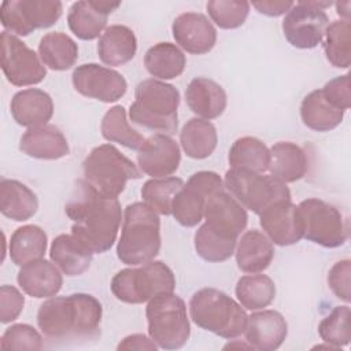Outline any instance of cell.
Listing matches in <instances>:
<instances>
[{"mask_svg": "<svg viewBox=\"0 0 351 351\" xmlns=\"http://www.w3.org/2000/svg\"><path fill=\"white\" fill-rule=\"evenodd\" d=\"M49 256L63 274L75 277L89 269L93 252L73 234H59L51 244Z\"/></svg>", "mask_w": 351, "mask_h": 351, "instance_id": "cell-27", "label": "cell"}, {"mask_svg": "<svg viewBox=\"0 0 351 351\" xmlns=\"http://www.w3.org/2000/svg\"><path fill=\"white\" fill-rule=\"evenodd\" d=\"M25 296L14 285H1L0 288V322L15 321L23 311Z\"/></svg>", "mask_w": 351, "mask_h": 351, "instance_id": "cell-45", "label": "cell"}, {"mask_svg": "<svg viewBox=\"0 0 351 351\" xmlns=\"http://www.w3.org/2000/svg\"><path fill=\"white\" fill-rule=\"evenodd\" d=\"M16 281L26 295L36 299L52 298L63 285V277L59 267L53 262L45 259H38L21 266Z\"/></svg>", "mask_w": 351, "mask_h": 351, "instance_id": "cell-22", "label": "cell"}, {"mask_svg": "<svg viewBox=\"0 0 351 351\" xmlns=\"http://www.w3.org/2000/svg\"><path fill=\"white\" fill-rule=\"evenodd\" d=\"M1 350H41L44 347L43 336L27 324H15L8 326L0 341Z\"/></svg>", "mask_w": 351, "mask_h": 351, "instance_id": "cell-44", "label": "cell"}, {"mask_svg": "<svg viewBox=\"0 0 351 351\" xmlns=\"http://www.w3.org/2000/svg\"><path fill=\"white\" fill-rule=\"evenodd\" d=\"M101 136L110 143H118L126 148L136 149L143 145L145 137L133 129L126 119V110L123 106L111 107L101 118Z\"/></svg>", "mask_w": 351, "mask_h": 351, "instance_id": "cell-38", "label": "cell"}, {"mask_svg": "<svg viewBox=\"0 0 351 351\" xmlns=\"http://www.w3.org/2000/svg\"><path fill=\"white\" fill-rule=\"evenodd\" d=\"M303 223V237L325 248H337L348 239L343 214L321 199L308 197L298 204Z\"/></svg>", "mask_w": 351, "mask_h": 351, "instance_id": "cell-10", "label": "cell"}, {"mask_svg": "<svg viewBox=\"0 0 351 351\" xmlns=\"http://www.w3.org/2000/svg\"><path fill=\"white\" fill-rule=\"evenodd\" d=\"M64 211L73 221L71 234L93 254L107 252L114 245L122 221L118 197L103 196L85 180H78Z\"/></svg>", "mask_w": 351, "mask_h": 351, "instance_id": "cell-1", "label": "cell"}, {"mask_svg": "<svg viewBox=\"0 0 351 351\" xmlns=\"http://www.w3.org/2000/svg\"><path fill=\"white\" fill-rule=\"evenodd\" d=\"M206 7L211 21L218 27L230 30L244 25L251 4L248 1L236 0H211Z\"/></svg>", "mask_w": 351, "mask_h": 351, "instance_id": "cell-43", "label": "cell"}, {"mask_svg": "<svg viewBox=\"0 0 351 351\" xmlns=\"http://www.w3.org/2000/svg\"><path fill=\"white\" fill-rule=\"evenodd\" d=\"M293 1H256L252 3V7L263 15L267 16H280L291 10Z\"/></svg>", "mask_w": 351, "mask_h": 351, "instance_id": "cell-49", "label": "cell"}, {"mask_svg": "<svg viewBox=\"0 0 351 351\" xmlns=\"http://www.w3.org/2000/svg\"><path fill=\"white\" fill-rule=\"evenodd\" d=\"M228 162L230 169L265 173L269 169L270 151L262 140L252 136H244L232 144Z\"/></svg>", "mask_w": 351, "mask_h": 351, "instance_id": "cell-36", "label": "cell"}, {"mask_svg": "<svg viewBox=\"0 0 351 351\" xmlns=\"http://www.w3.org/2000/svg\"><path fill=\"white\" fill-rule=\"evenodd\" d=\"M203 218L213 232L234 240L239 239L248 222L245 208L225 189L207 199Z\"/></svg>", "mask_w": 351, "mask_h": 351, "instance_id": "cell-17", "label": "cell"}, {"mask_svg": "<svg viewBox=\"0 0 351 351\" xmlns=\"http://www.w3.org/2000/svg\"><path fill=\"white\" fill-rule=\"evenodd\" d=\"M232 350V348H245V350H252V347L245 341V343H241V341H232V343H228L225 347H223V350Z\"/></svg>", "mask_w": 351, "mask_h": 351, "instance_id": "cell-51", "label": "cell"}, {"mask_svg": "<svg viewBox=\"0 0 351 351\" xmlns=\"http://www.w3.org/2000/svg\"><path fill=\"white\" fill-rule=\"evenodd\" d=\"M19 149L30 158L45 160H56L70 152L66 136L48 123L27 129L19 140Z\"/></svg>", "mask_w": 351, "mask_h": 351, "instance_id": "cell-24", "label": "cell"}, {"mask_svg": "<svg viewBox=\"0 0 351 351\" xmlns=\"http://www.w3.org/2000/svg\"><path fill=\"white\" fill-rule=\"evenodd\" d=\"M180 143L186 156L192 159H206L217 148V129L210 121L191 118L180 133Z\"/></svg>", "mask_w": 351, "mask_h": 351, "instance_id": "cell-35", "label": "cell"}, {"mask_svg": "<svg viewBox=\"0 0 351 351\" xmlns=\"http://www.w3.org/2000/svg\"><path fill=\"white\" fill-rule=\"evenodd\" d=\"M48 247V237L44 229L37 225H23L18 228L10 239L8 252L14 265L23 266L43 259Z\"/></svg>", "mask_w": 351, "mask_h": 351, "instance_id": "cell-32", "label": "cell"}, {"mask_svg": "<svg viewBox=\"0 0 351 351\" xmlns=\"http://www.w3.org/2000/svg\"><path fill=\"white\" fill-rule=\"evenodd\" d=\"M148 335L163 350L184 347L191 335L185 302L176 293L152 298L145 308Z\"/></svg>", "mask_w": 351, "mask_h": 351, "instance_id": "cell-8", "label": "cell"}, {"mask_svg": "<svg viewBox=\"0 0 351 351\" xmlns=\"http://www.w3.org/2000/svg\"><path fill=\"white\" fill-rule=\"evenodd\" d=\"M101 303L89 293L52 296L37 311L41 333L56 341L93 340L100 335Z\"/></svg>", "mask_w": 351, "mask_h": 351, "instance_id": "cell-2", "label": "cell"}, {"mask_svg": "<svg viewBox=\"0 0 351 351\" xmlns=\"http://www.w3.org/2000/svg\"><path fill=\"white\" fill-rule=\"evenodd\" d=\"M71 82L82 96L103 103H114L128 90V82L121 73L97 63L77 66L71 74Z\"/></svg>", "mask_w": 351, "mask_h": 351, "instance_id": "cell-15", "label": "cell"}, {"mask_svg": "<svg viewBox=\"0 0 351 351\" xmlns=\"http://www.w3.org/2000/svg\"><path fill=\"white\" fill-rule=\"evenodd\" d=\"M184 186L180 177L151 178L141 188V197L158 214L171 215V206L176 195Z\"/></svg>", "mask_w": 351, "mask_h": 351, "instance_id": "cell-40", "label": "cell"}, {"mask_svg": "<svg viewBox=\"0 0 351 351\" xmlns=\"http://www.w3.org/2000/svg\"><path fill=\"white\" fill-rule=\"evenodd\" d=\"M159 347L156 343L141 333L129 335L122 339V341L118 344L117 350H158Z\"/></svg>", "mask_w": 351, "mask_h": 351, "instance_id": "cell-48", "label": "cell"}, {"mask_svg": "<svg viewBox=\"0 0 351 351\" xmlns=\"http://www.w3.org/2000/svg\"><path fill=\"white\" fill-rule=\"evenodd\" d=\"M336 12L344 21H350V1H339L336 3Z\"/></svg>", "mask_w": 351, "mask_h": 351, "instance_id": "cell-50", "label": "cell"}, {"mask_svg": "<svg viewBox=\"0 0 351 351\" xmlns=\"http://www.w3.org/2000/svg\"><path fill=\"white\" fill-rule=\"evenodd\" d=\"M350 317L351 311L348 306H336L318 325V335L322 341L337 350L348 346L351 340Z\"/></svg>", "mask_w": 351, "mask_h": 351, "instance_id": "cell-42", "label": "cell"}, {"mask_svg": "<svg viewBox=\"0 0 351 351\" xmlns=\"http://www.w3.org/2000/svg\"><path fill=\"white\" fill-rule=\"evenodd\" d=\"M137 51L134 32L125 25H111L99 37L97 53L107 66H122L130 62Z\"/></svg>", "mask_w": 351, "mask_h": 351, "instance_id": "cell-28", "label": "cell"}, {"mask_svg": "<svg viewBox=\"0 0 351 351\" xmlns=\"http://www.w3.org/2000/svg\"><path fill=\"white\" fill-rule=\"evenodd\" d=\"M0 60L7 81L15 86L37 85L47 77L40 56L19 37L5 30L0 36Z\"/></svg>", "mask_w": 351, "mask_h": 351, "instance_id": "cell-14", "label": "cell"}, {"mask_svg": "<svg viewBox=\"0 0 351 351\" xmlns=\"http://www.w3.org/2000/svg\"><path fill=\"white\" fill-rule=\"evenodd\" d=\"M234 292L244 308L255 311L271 304L276 298V284L269 276L254 273L240 277Z\"/></svg>", "mask_w": 351, "mask_h": 351, "instance_id": "cell-37", "label": "cell"}, {"mask_svg": "<svg viewBox=\"0 0 351 351\" xmlns=\"http://www.w3.org/2000/svg\"><path fill=\"white\" fill-rule=\"evenodd\" d=\"M176 43L188 53L204 55L217 43V30L208 18L200 12L180 14L171 25Z\"/></svg>", "mask_w": 351, "mask_h": 351, "instance_id": "cell-19", "label": "cell"}, {"mask_svg": "<svg viewBox=\"0 0 351 351\" xmlns=\"http://www.w3.org/2000/svg\"><path fill=\"white\" fill-rule=\"evenodd\" d=\"M350 276H351V261L343 259L336 262L328 273V285L336 298L348 303L351 300L350 292Z\"/></svg>", "mask_w": 351, "mask_h": 351, "instance_id": "cell-46", "label": "cell"}, {"mask_svg": "<svg viewBox=\"0 0 351 351\" xmlns=\"http://www.w3.org/2000/svg\"><path fill=\"white\" fill-rule=\"evenodd\" d=\"M244 335L252 350L274 351L287 339L288 324L281 313L262 310L248 315Z\"/></svg>", "mask_w": 351, "mask_h": 351, "instance_id": "cell-21", "label": "cell"}, {"mask_svg": "<svg viewBox=\"0 0 351 351\" xmlns=\"http://www.w3.org/2000/svg\"><path fill=\"white\" fill-rule=\"evenodd\" d=\"M160 251V219L144 202L129 204L123 211L121 237L117 245L118 259L138 266L155 259Z\"/></svg>", "mask_w": 351, "mask_h": 351, "instance_id": "cell-4", "label": "cell"}, {"mask_svg": "<svg viewBox=\"0 0 351 351\" xmlns=\"http://www.w3.org/2000/svg\"><path fill=\"white\" fill-rule=\"evenodd\" d=\"M223 189L225 184L219 174L207 170L197 171L176 195L171 215L180 225L193 228L203 219L207 199Z\"/></svg>", "mask_w": 351, "mask_h": 351, "instance_id": "cell-13", "label": "cell"}, {"mask_svg": "<svg viewBox=\"0 0 351 351\" xmlns=\"http://www.w3.org/2000/svg\"><path fill=\"white\" fill-rule=\"evenodd\" d=\"M121 3L82 0L71 4L67 15L69 29L80 40L90 41L97 38L106 30L107 19Z\"/></svg>", "mask_w": 351, "mask_h": 351, "instance_id": "cell-20", "label": "cell"}, {"mask_svg": "<svg viewBox=\"0 0 351 351\" xmlns=\"http://www.w3.org/2000/svg\"><path fill=\"white\" fill-rule=\"evenodd\" d=\"M191 319L202 329L223 339L244 333L248 315L243 306L217 288H202L189 300Z\"/></svg>", "mask_w": 351, "mask_h": 351, "instance_id": "cell-5", "label": "cell"}, {"mask_svg": "<svg viewBox=\"0 0 351 351\" xmlns=\"http://www.w3.org/2000/svg\"><path fill=\"white\" fill-rule=\"evenodd\" d=\"M82 169L84 180L107 197H118L129 180L141 177L137 166L112 144L95 147L85 158Z\"/></svg>", "mask_w": 351, "mask_h": 351, "instance_id": "cell-6", "label": "cell"}, {"mask_svg": "<svg viewBox=\"0 0 351 351\" xmlns=\"http://www.w3.org/2000/svg\"><path fill=\"white\" fill-rule=\"evenodd\" d=\"M269 171L282 182H295L303 178L308 169L304 149L292 141H278L271 145Z\"/></svg>", "mask_w": 351, "mask_h": 351, "instance_id": "cell-29", "label": "cell"}, {"mask_svg": "<svg viewBox=\"0 0 351 351\" xmlns=\"http://www.w3.org/2000/svg\"><path fill=\"white\" fill-rule=\"evenodd\" d=\"M180 92L171 84L156 78L141 81L136 86L130 104V121L155 134L173 136L178 128Z\"/></svg>", "mask_w": 351, "mask_h": 351, "instance_id": "cell-3", "label": "cell"}, {"mask_svg": "<svg viewBox=\"0 0 351 351\" xmlns=\"http://www.w3.org/2000/svg\"><path fill=\"white\" fill-rule=\"evenodd\" d=\"M324 49L328 62L337 69H348L351 63V23L333 21L325 30Z\"/></svg>", "mask_w": 351, "mask_h": 351, "instance_id": "cell-39", "label": "cell"}, {"mask_svg": "<svg viewBox=\"0 0 351 351\" xmlns=\"http://www.w3.org/2000/svg\"><path fill=\"white\" fill-rule=\"evenodd\" d=\"M259 223L269 240L285 247L303 239V223L298 206L291 200H280L259 214Z\"/></svg>", "mask_w": 351, "mask_h": 351, "instance_id": "cell-16", "label": "cell"}, {"mask_svg": "<svg viewBox=\"0 0 351 351\" xmlns=\"http://www.w3.org/2000/svg\"><path fill=\"white\" fill-rule=\"evenodd\" d=\"M228 192L247 210L261 214L280 200H291L285 182L271 174L244 169H229L223 178Z\"/></svg>", "mask_w": 351, "mask_h": 351, "instance_id": "cell-9", "label": "cell"}, {"mask_svg": "<svg viewBox=\"0 0 351 351\" xmlns=\"http://www.w3.org/2000/svg\"><path fill=\"white\" fill-rule=\"evenodd\" d=\"M144 66L156 80H174L184 73L186 58L176 44L158 43L145 52Z\"/></svg>", "mask_w": 351, "mask_h": 351, "instance_id": "cell-33", "label": "cell"}, {"mask_svg": "<svg viewBox=\"0 0 351 351\" xmlns=\"http://www.w3.org/2000/svg\"><path fill=\"white\" fill-rule=\"evenodd\" d=\"M330 1H298L282 19V33L287 41L299 49L315 48L324 40L329 18L324 8Z\"/></svg>", "mask_w": 351, "mask_h": 351, "instance_id": "cell-12", "label": "cell"}, {"mask_svg": "<svg viewBox=\"0 0 351 351\" xmlns=\"http://www.w3.org/2000/svg\"><path fill=\"white\" fill-rule=\"evenodd\" d=\"M63 12L59 0H7L1 3L0 21L5 32L14 36H29L36 29L55 25Z\"/></svg>", "mask_w": 351, "mask_h": 351, "instance_id": "cell-11", "label": "cell"}, {"mask_svg": "<svg viewBox=\"0 0 351 351\" xmlns=\"http://www.w3.org/2000/svg\"><path fill=\"white\" fill-rule=\"evenodd\" d=\"M180 162V145L170 136H149L137 151L140 170L152 178L170 177L177 171Z\"/></svg>", "mask_w": 351, "mask_h": 351, "instance_id": "cell-18", "label": "cell"}, {"mask_svg": "<svg viewBox=\"0 0 351 351\" xmlns=\"http://www.w3.org/2000/svg\"><path fill=\"white\" fill-rule=\"evenodd\" d=\"M344 110L329 103L321 89L311 90L300 104V118L304 126L314 132H330L336 129L344 118Z\"/></svg>", "mask_w": 351, "mask_h": 351, "instance_id": "cell-31", "label": "cell"}, {"mask_svg": "<svg viewBox=\"0 0 351 351\" xmlns=\"http://www.w3.org/2000/svg\"><path fill=\"white\" fill-rule=\"evenodd\" d=\"M196 254L207 262H223L229 259L236 248L237 240L223 237L203 223L195 233Z\"/></svg>", "mask_w": 351, "mask_h": 351, "instance_id": "cell-41", "label": "cell"}, {"mask_svg": "<svg viewBox=\"0 0 351 351\" xmlns=\"http://www.w3.org/2000/svg\"><path fill=\"white\" fill-rule=\"evenodd\" d=\"M185 100L189 110L206 121L221 117L228 104L223 88L207 77H196L189 82Z\"/></svg>", "mask_w": 351, "mask_h": 351, "instance_id": "cell-25", "label": "cell"}, {"mask_svg": "<svg viewBox=\"0 0 351 351\" xmlns=\"http://www.w3.org/2000/svg\"><path fill=\"white\" fill-rule=\"evenodd\" d=\"M325 99L340 110H348L351 107V93H350V74L339 75L328 81L324 88H321Z\"/></svg>", "mask_w": 351, "mask_h": 351, "instance_id": "cell-47", "label": "cell"}, {"mask_svg": "<svg viewBox=\"0 0 351 351\" xmlns=\"http://www.w3.org/2000/svg\"><path fill=\"white\" fill-rule=\"evenodd\" d=\"M274 258V247L269 237L251 229L243 233L236 248L237 267L244 273H261L266 270Z\"/></svg>", "mask_w": 351, "mask_h": 351, "instance_id": "cell-26", "label": "cell"}, {"mask_svg": "<svg viewBox=\"0 0 351 351\" xmlns=\"http://www.w3.org/2000/svg\"><path fill=\"white\" fill-rule=\"evenodd\" d=\"M10 110L18 125L30 129L48 123L53 115V101L45 90L29 88L12 96Z\"/></svg>", "mask_w": 351, "mask_h": 351, "instance_id": "cell-23", "label": "cell"}, {"mask_svg": "<svg viewBox=\"0 0 351 351\" xmlns=\"http://www.w3.org/2000/svg\"><path fill=\"white\" fill-rule=\"evenodd\" d=\"M112 295L129 304L149 302L160 293H171L176 288L173 270L162 261H151L138 267L119 270L110 284Z\"/></svg>", "mask_w": 351, "mask_h": 351, "instance_id": "cell-7", "label": "cell"}, {"mask_svg": "<svg viewBox=\"0 0 351 351\" xmlns=\"http://www.w3.org/2000/svg\"><path fill=\"white\" fill-rule=\"evenodd\" d=\"M38 210L36 193L18 180L4 178L0 182V211L16 222L30 219Z\"/></svg>", "mask_w": 351, "mask_h": 351, "instance_id": "cell-30", "label": "cell"}, {"mask_svg": "<svg viewBox=\"0 0 351 351\" xmlns=\"http://www.w3.org/2000/svg\"><path fill=\"white\" fill-rule=\"evenodd\" d=\"M38 56L48 69L64 71L75 64L78 59V45L66 33L51 32L41 37Z\"/></svg>", "mask_w": 351, "mask_h": 351, "instance_id": "cell-34", "label": "cell"}]
</instances>
